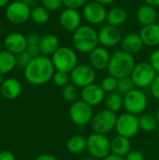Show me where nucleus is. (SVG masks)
<instances>
[{
	"label": "nucleus",
	"mask_w": 159,
	"mask_h": 160,
	"mask_svg": "<svg viewBox=\"0 0 159 160\" xmlns=\"http://www.w3.org/2000/svg\"><path fill=\"white\" fill-rule=\"evenodd\" d=\"M55 68L50 57L37 55L32 58L28 66L23 69L25 80L33 85H42L52 79Z\"/></svg>",
	"instance_id": "obj_1"
},
{
	"label": "nucleus",
	"mask_w": 159,
	"mask_h": 160,
	"mask_svg": "<svg viewBox=\"0 0 159 160\" xmlns=\"http://www.w3.org/2000/svg\"><path fill=\"white\" fill-rule=\"evenodd\" d=\"M72 44L77 52L89 54L99 45L97 31L92 25H81L73 32Z\"/></svg>",
	"instance_id": "obj_2"
},
{
	"label": "nucleus",
	"mask_w": 159,
	"mask_h": 160,
	"mask_svg": "<svg viewBox=\"0 0 159 160\" xmlns=\"http://www.w3.org/2000/svg\"><path fill=\"white\" fill-rule=\"evenodd\" d=\"M136 62L134 55L127 53L124 51H116L111 57L108 71L109 74L116 79H122L126 77H130Z\"/></svg>",
	"instance_id": "obj_3"
},
{
	"label": "nucleus",
	"mask_w": 159,
	"mask_h": 160,
	"mask_svg": "<svg viewBox=\"0 0 159 160\" xmlns=\"http://www.w3.org/2000/svg\"><path fill=\"white\" fill-rule=\"evenodd\" d=\"M55 70L70 73L78 65L76 52L66 46H61L51 57Z\"/></svg>",
	"instance_id": "obj_4"
},
{
	"label": "nucleus",
	"mask_w": 159,
	"mask_h": 160,
	"mask_svg": "<svg viewBox=\"0 0 159 160\" xmlns=\"http://www.w3.org/2000/svg\"><path fill=\"white\" fill-rule=\"evenodd\" d=\"M86 151L89 156L98 160L104 159L112 154L111 140L104 134L93 133L87 138Z\"/></svg>",
	"instance_id": "obj_5"
},
{
	"label": "nucleus",
	"mask_w": 159,
	"mask_h": 160,
	"mask_svg": "<svg viewBox=\"0 0 159 160\" xmlns=\"http://www.w3.org/2000/svg\"><path fill=\"white\" fill-rule=\"evenodd\" d=\"M117 117L118 116L114 112H112L108 109L101 110L94 114L90 123L91 128L95 133L106 135L115 128Z\"/></svg>",
	"instance_id": "obj_6"
},
{
	"label": "nucleus",
	"mask_w": 159,
	"mask_h": 160,
	"mask_svg": "<svg viewBox=\"0 0 159 160\" xmlns=\"http://www.w3.org/2000/svg\"><path fill=\"white\" fill-rule=\"evenodd\" d=\"M157 73L149 62H141L136 64L130 77L137 88L150 87Z\"/></svg>",
	"instance_id": "obj_7"
},
{
	"label": "nucleus",
	"mask_w": 159,
	"mask_h": 160,
	"mask_svg": "<svg viewBox=\"0 0 159 160\" xmlns=\"http://www.w3.org/2000/svg\"><path fill=\"white\" fill-rule=\"evenodd\" d=\"M147 104L146 95L138 88L124 96V108L128 113L141 115L146 110Z\"/></svg>",
	"instance_id": "obj_8"
},
{
	"label": "nucleus",
	"mask_w": 159,
	"mask_h": 160,
	"mask_svg": "<svg viewBox=\"0 0 159 160\" xmlns=\"http://www.w3.org/2000/svg\"><path fill=\"white\" fill-rule=\"evenodd\" d=\"M140 129L139 117L137 115L125 112L117 117L115 130L118 135L131 139L139 133Z\"/></svg>",
	"instance_id": "obj_9"
},
{
	"label": "nucleus",
	"mask_w": 159,
	"mask_h": 160,
	"mask_svg": "<svg viewBox=\"0 0 159 160\" xmlns=\"http://www.w3.org/2000/svg\"><path fill=\"white\" fill-rule=\"evenodd\" d=\"M5 15L7 20L13 24H22L30 19V6L21 0L13 1L6 7Z\"/></svg>",
	"instance_id": "obj_10"
},
{
	"label": "nucleus",
	"mask_w": 159,
	"mask_h": 160,
	"mask_svg": "<svg viewBox=\"0 0 159 160\" xmlns=\"http://www.w3.org/2000/svg\"><path fill=\"white\" fill-rule=\"evenodd\" d=\"M69 78L71 83H73L77 88H84L92 83H95L96 80V70L86 64H78L75 68L69 73Z\"/></svg>",
	"instance_id": "obj_11"
},
{
	"label": "nucleus",
	"mask_w": 159,
	"mask_h": 160,
	"mask_svg": "<svg viewBox=\"0 0 159 160\" xmlns=\"http://www.w3.org/2000/svg\"><path fill=\"white\" fill-rule=\"evenodd\" d=\"M68 114L72 123L80 127L91 123V120L94 116L92 106L82 99L76 100L75 102L71 103Z\"/></svg>",
	"instance_id": "obj_12"
},
{
	"label": "nucleus",
	"mask_w": 159,
	"mask_h": 160,
	"mask_svg": "<svg viewBox=\"0 0 159 160\" xmlns=\"http://www.w3.org/2000/svg\"><path fill=\"white\" fill-rule=\"evenodd\" d=\"M108 10L96 1L87 2L82 8V17L89 25H99L107 20Z\"/></svg>",
	"instance_id": "obj_13"
},
{
	"label": "nucleus",
	"mask_w": 159,
	"mask_h": 160,
	"mask_svg": "<svg viewBox=\"0 0 159 160\" xmlns=\"http://www.w3.org/2000/svg\"><path fill=\"white\" fill-rule=\"evenodd\" d=\"M98 41L99 44L106 48L114 47L122 41V33L120 29L116 26H112L110 24L102 26L98 32Z\"/></svg>",
	"instance_id": "obj_14"
},
{
	"label": "nucleus",
	"mask_w": 159,
	"mask_h": 160,
	"mask_svg": "<svg viewBox=\"0 0 159 160\" xmlns=\"http://www.w3.org/2000/svg\"><path fill=\"white\" fill-rule=\"evenodd\" d=\"M111 57L108 48L98 45L89 53V63L95 70H105L109 67Z\"/></svg>",
	"instance_id": "obj_15"
},
{
	"label": "nucleus",
	"mask_w": 159,
	"mask_h": 160,
	"mask_svg": "<svg viewBox=\"0 0 159 160\" xmlns=\"http://www.w3.org/2000/svg\"><path fill=\"white\" fill-rule=\"evenodd\" d=\"M82 22V15L78 9L66 8L59 16V23L61 27L67 32H75Z\"/></svg>",
	"instance_id": "obj_16"
},
{
	"label": "nucleus",
	"mask_w": 159,
	"mask_h": 160,
	"mask_svg": "<svg viewBox=\"0 0 159 160\" xmlns=\"http://www.w3.org/2000/svg\"><path fill=\"white\" fill-rule=\"evenodd\" d=\"M4 47L6 51L17 55L27 49L26 37L19 32H11L7 34L4 38Z\"/></svg>",
	"instance_id": "obj_17"
},
{
	"label": "nucleus",
	"mask_w": 159,
	"mask_h": 160,
	"mask_svg": "<svg viewBox=\"0 0 159 160\" xmlns=\"http://www.w3.org/2000/svg\"><path fill=\"white\" fill-rule=\"evenodd\" d=\"M106 97L105 91L102 89L100 84L92 83L82 89L81 98L82 100L89 104L90 106H97L102 102H104Z\"/></svg>",
	"instance_id": "obj_18"
},
{
	"label": "nucleus",
	"mask_w": 159,
	"mask_h": 160,
	"mask_svg": "<svg viewBox=\"0 0 159 160\" xmlns=\"http://www.w3.org/2000/svg\"><path fill=\"white\" fill-rule=\"evenodd\" d=\"M144 46L143 41L140 36V33H129L123 37L121 41L122 51L130 53L132 55L138 53L142 51Z\"/></svg>",
	"instance_id": "obj_19"
},
{
	"label": "nucleus",
	"mask_w": 159,
	"mask_h": 160,
	"mask_svg": "<svg viewBox=\"0 0 159 160\" xmlns=\"http://www.w3.org/2000/svg\"><path fill=\"white\" fill-rule=\"evenodd\" d=\"M60 48V43L58 38L53 34H46L41 37L38 49L41 55L52 57V54Z\"/></svg>",
	"instance_id": "obj_20"
},
{
	"label": "nucleus",
	"mask_w": 159,
	"mask_h": 160,
	"mask_svg": "<svg viewBox=\"0 0 159 160\" xmlns=\"http://www.w3.org/2000/svg\"><path fill=\"white\" fill-rule=\"evenodd\" d=\"M0 93L3 98L8 100L17 98L22 93V84L15 78L5 79L0 86Z\"/></svg>",
	"instance_id": "obj_21"
},
{
	"label": "nucleus",
	"mask_w": 159,
	"mask_h": 160,
	"mask_svg": "<svg viewBox=\"0 0 159 160\" xmlns=\"http://www.w3.org/2000/svg\"><path fill=\"white\" fill-rule=\"evenodd\" d=\"M140 36L143 44L148 47H157L159 45V24L157 22L144 25L140 31Z\"/></svg>",
	"instance_id": "obj_22"
},
{
	"label": "nucleus",
	"mask_w": 159,
	"mask_h": 160,
	"mask_svg": "<svg viewBox=\"0 0 159 160\" xmlns=\"http://www.w3.org/2000/svg\"><path fill=\"white\" fill-rule=\"evenodd\" d=\"M112 154L125 158L131 151V143L129 139L121 135H116L111 140Z\"/></svg>",
	"instance_id": "obj_23"
},
{
	"label": "nucleus",
	"mask_w": 159,
	"mask_h": 160,
	"mask_svg": "<svg viewBox=\"0 0 159 160\" xmlns=\"http://www.w3.org/2000/svg\"><path fill=\"white\" fill-rule=\"evenodd\" d=\"M137 19L138 22L142 25H149L152 23H156L157 20V13L156 8L150 5H142L137 10Z\"/></svg>",
	"instance_id": "obj_24"
},
{
	"label": "nucleus",
	"mask_w": 159,
	"mask_h": 160,
	"mask_svg": "<svg viewBox=\"0 0 159 160\" xmlns=\"http://www.w3.org/2000/svg\"><path fill=\"white\" fill-rule=\"evenodd\" d=\"M87 139L80 134L72 135L67 142V149L72 155H81L86 151Z\"/></svg>",
	"instance_id": "obj_25"
},
{
	"label": "nucleus",
	"mask_w": 159,
	"mask_h": 160,
	"mask_svg": "<svg viewBox=\"0 0 159 160\" xmlns=\"http://www.w3.org/2000/svg\"><path fill=\"white\" fill-rule=\"evenodd\" d=\"M127 18V11L122 8L115 7V8H111L108 11L106 22L110 25L119 27V26L123 25L126 22Z\"/></svg>",
	"instance_id": "obj_26"
},
{
	"label": "nucleus",
	"mask_w": 159,
	"mask_h": 160,
	"mask_svg": "<svg viewBox=\"0 0 159 160\" xmlns=\"http://www.w3.org/2000/svg\"><path fill=\"white\" fill-rule=\"evenodd\" d=\"M16 67V55L8 51L0 52V73L2 75L11 72Z\"/></svg>",
	"instance_id": "obj_27"
},
{
	"label": "nucleus",
	"mask_w": 159,
	"mask_h": 160,
	"mask_svg": "<svg viewBox=\"0 0 159 160\" xmlns=\"http://www.w3.org/2000/svg\"><path fill=\"white\" fill-rule=\"evenodd\" d=\"M104 103L106 106V109L117 112L124 107V96H122L117 91L108 93L105 97Z\"/></svg>",
	"instance_id": "obj_28"
},
{
	"label": "nucleus",
	"mask_w": 159,
	"mask_h": 160,
	"mask_svg": "<svg viewBox=\"0 0 159 160\" xmlns=\"http://www.w3.org/2000/svg\"><path fill=\"white\" fill-rule=\"evenodd\" d=\"M140 128L144 132H153L157 128L158 122L156 115L151 113H142L139 117Z\"/></svg>",
	"instance_id": "obj_29"
},
{
	"label": "nucleus",
	"mask_w": 159,
	"mask_h": 160,
	"mask_svg": "<svg viewBox=\"0 0 159 160\" xmlns=\"http://www.w3.org/2000/svg\"><path fill=\"white\" fill-rule=\"evenodd\" d=\"M30 19L37 24H45L50 20V11L42 6H37L31 9Z\"/></svg>",
	"instance_id": "obj_30"
},
{
	"label": "nucleus",
	"mask_w": 159,
	"mask_h": 160,
	"mask_svg": "<svg viewBox=\"0 0 159 160\" xmlns=\"http://www.w3.org/2000/svg\"><path fill=\"white\" fill-rule=\"evenodd\" d=\"M136 88L137 87L133 80L131 79V77H126V78H122L118 80L116 91L120 93L122 96H126L127 94H128L129 92H131L132 90Z\"/></svg>",
	"instance_id": "obj_31"
},
{
	"label": "nucleus",
	"mask_w": 159,
	"mask_h": 160,
	"mask_svg": "<svg viewBox=\"0 0 159 160\" xmlns=\"http://www.w3.org/2000/svg\"><path fill=\"white\" fill-rule=\"evenodd\" d=\"M62 97L67 102H75L78 98L77 87L73 83L68 82L66 86L62 88Z\"/></svg>",
	"instance_id": "obj_32"
},
{
	"label": "nucleus",
	"mask_w": 159,
	"mask_h": 160,
	"mask_svg": "<svg viewBox=\"0 0 159 160\" xmlns=\"http://www.w3.org/2000/svg\"><path fill=\"white\" fill-rule=\"evenodd\" d=\"M117 82H118V79L114 78L112 75H109V76L102 79V81L100 82V86L105 91V93L108 94V93H112V92L116 91Z\"/></svg>",
	"instance_id": "obj_33"
},
{
	"label": "nucleus",
	"mask_w": 159,
	"mask_h": 160,
	"mask_svg": "<svg viewBox=\"0 0 159 160\" xmlns=\"http://www.w3.org/2000/svg\"><path fill=\"white\" fill-rule=\"evenodd\" d=\"M52 80V82H53V83H54L55 86L63 88V87L66 86V85L69 82V81H70L69 73L64 72V71L55 70V72H54V74H53Z\"/></svg>",
	"instance_id": "obj_34"
},
{
	"label": "nucleus",
	"mask_w": 159,
	"mask_h": 160,
	"mask_svg": "<svg viewBox=\"0 0 159 160\" xmlns=\"http://www.w3.org/2000/svg\"><path fill=\"white\" fill-rule=\"evenodd\" d=\"M31 60H32L31 55L26 51H24L16 55V67H19L24 69L28 66V64L31 62Z\"/></svg>",
	"instance_id": "obj_35"
},
{
	"label": "nucleus",
	"mask_w": 159,
	"mask_h": 160,
	"mask_svg": "<svg viewBox=\"0 0 159 160\" xmlns=\"http://www.w3.org/2000/svg\"><path fill=\"white\" fill-rule=\"evenodd\" d=\"M41 6L49 11H56L60 9L64 4L63 0H41Z\"/></svg>",
	"instance_id": "obj_36"
},
{
	"label": "nucleus",
	"mask_w": 159,
	"mask_h": 160,
	"mask_svg": "<svg viewBox=\"0 0 159 160\" xmlns=\"http://www.w3.org/2000/svg\"><path fill=\"white\" fill-rule=\"evenodd\" d=\"M87 1L88 0H63V4L65 8L79 9L81 8H83Z\"/></svg>",
	"instance_id": "obj_37"
},
{
	"label": "nucleus",
	"mask_w": 159,
	"mask_h": 160,
	"mask_svg": "<svg viewBox=\"0 0 159 160\" xmlns=\"http://www.w3.org/2000/svg\"><path fill=\"white\" fill-rule=\"evenodd\" d=\"M149 63L154 68V69L156 70V72L157 74H159V49L155 50L151 53L150 59H149Z\"/></svg>",
	"instance_id": "obj_38"
},
{
	"label": "nucleus",
	"mask_w": 159,
	"mask_h": 160,
	"mask_svg": "<svg viewBox=\"0 0 159 160\" xmlns=\"http://www.w3.org/2000/svg\"><path fill=\"white\" fill-rule=\"evenodd\" d=\"M150 90H151L152 96L156 99L159 100V74L157 75V77L155 78L154 82L150 85Z\"/></svg>",
	"instance_id": "obj_39"
},
{
	"label": "nucleus",
	"mask_w": 159,
	"mask_h": 160,
	"mask_svg": "<svg viewBox=\"0 0 159 160\" xmlns=\"http://www.w3.org/2000/svg\"><path fill=\"white\" fill-rule=\"evenodd\" d=\"M125 160H144V156L139 150H131L125 157Z\"/></svg>",
	"instance_id": "obj_40"
},
{
	"label": "nucleus",
	"mask_w": 159,
	"mask_h": 160,
	"mask_svg": "<svg viewBox=\"0 0 159 160\" xmlns=\"http://www.w3.org/2000/svg\"><path fill=\"white\" fill-rule=\"evenodd\" d=\"M40 38L41 37L37 34V33H30L27 37H26V39H27V45H36V46H38L39 44V41H40Z\"/></svg>",
	"instance_id": "obj_41"
},
{
	"label": "nucleus",
	"mask_w": 159,
	"mask_h": 160,
	"mask_svg": "<svg viewBox=\"0 0 159 160\" xmlns=\"http://www.w3.org/2000/svg\"><path fill=\"white\" fill-rule=\"evenodd\" d=\"M26 52L31 55L32 58L39 55V49H38V46H36V45H29L27 46V49H26Z\"/></svg>",
	"instance_id": "obj_42"
},
{
	"label": "nucleus",
	"mask_w": 159,
	"mask_h": 160,
	"mask_svg": "<svg viewBox=\"0 0 159 160\" xmlns=\"http://www.w3.org/2000/svg\"><path fill=\"white\" fill-rule=\"evenodd\" d=\"M0 160H15V157L10 151H2L0 152Z\"/></svg>",
	"instance_id": "obj_43"
},
{
	"label": "nucleus",
	"mask_w": 159,
	"mask_h": 160,
	"mask_svg": "<svg viewBox=\"0 0 159 160\" xmlns=\"http://www.w3.org/2000/svg\"><path fill=\"white\" fill-rule=\"evenodd\" d=\"M36 160H58L55 157L49 155V154H42L40 156L37 157V158Z\"/></svg>",
	"instance_id": "obj_44"
},
{
	"label": "nucleus",
	"mask_w": 159,
	"mask_h": 160,
	"mask_svg": "<svg viewBox=\"0 0 159 160\" xmlns=\"http://www.w3.org/2000/svg\"><path fill=\"white\" fill-rule=\"evenodd\" d=\"M102 160H125V158H122V157H119V156H115L113 154H111V155H109L108 157H106L104 159Z\"/></svg>",
	"instance_id": "obj_45"
},
{
	"label": "nucleus",
	"mask_w": 159,
	"mask_h": 160,
	"mask_svg": "<svg viewBox=\"0 0 159 160\" xmlns=\"http://www.w3.org/2000/svg\"><path fill=\"white\" fill-rule=\"evenodd\" d=\"M145 4L150 5L154 8H157L159 7V0H144Z\"/></svg>",
	"instance_id": "obj_46"
},
{
	"label": "nucleus",
	"mask_w": 159,
	"mask_h": 160,
	"mask_svg": "<svg viewBox=\"0 0 159 160\" xmlns=\"http://www.w3.org/2000/svg\"><path fill=\"white\" fill-rule=\"evenodd\" d=\"M93 1H96L101 5H104V6H107V5H110L112 3H113L115 0H93Z\"/></svg>",
	"instance_id": "obj_47"
},
{
	"label": "nucleus",
	"mask_w": 159,
	"mask_h": 160,
	"mask_svg": "<svg viewBox=\"0 0 159 160\" xmlns=\"http://www.w3.org/2000/svg\"><path fill=\"white\" fill-rule=\"evenodd\" d=\"M8 1L9 0H0V8L7 7L8 5Z\"/></svg>",
	"instance_id": "obj_48"
},
{
	"label": "nucleus",
	"mask_w": 159,
	"mask_h": 160,
	"mask_svg": "<svg viewBox=\"0 0 159 160\" xmlns=\"http://www.w3.org/2000/svg\"><path fill=\"white\" fill-rule=\"evenodd\" d=\"M21 1H22L23 3L27 4L28 6H30V5L33 4V2H34V0H21Z\"/></svg>",
	"instance_id": "obj_49"
},
{
	"label": "nucleus",
	"mask_w": 159,
	"mask_h": 160,
	"mask_svg": "<svg viewBox=\"0 0 159 160\" xmlns=\"http://www.w3.org/2000/svg\"><path fill=\"white\" fill-rule=\"evenodd\" d=\"M81 160H98L97 159V158H93V157H91V156H89V157H86V158H83Z\"/></svg>",
	"instance_id": "obj_50"
},
{
	"label": "nucleus",
	"mask_w": 159,
	"mask_h": 160,
	"mask_svg": "<svg viewBox=\"0 0 159 160\" xmlns=\"http://www.w3.org/2000/svg\"><path fill=\"white\" fill-rule=\"evenodd\" d=\"M3 76H4V75H2V74L0 73V86L2 85V83H3V82H4V80H5Z\"/></svg>",
	"instance_id": "obj_51"
},
{
	"label": "nucleus",
	"mask_w": 159,
	"mask_h": 160,
	"mask_svg": "<svg viewBox=\"0 0 159 160\" xmlns=\"http://www.w3.org/2000/svg\"><path fill=\"white\" fill-rule=\"evenodd\" d=\"M156 117H157V122H158L159 125V109L157 111V112H156Z\"/></svg>",
	"instance_id": "obj_52"
},
{
	"label": "nucleus",
	"mask_w": 159,
	"mask_h": 160,
	"mask_svg": "<svg viewBox=\"0 0 159 160\" xmlns=\"http://www.w3.org/2000/svg\"><path fill=\"white\" fill-rule=\"evenodd\" d=\"M125 1H128V2H132V1H135V0H125Z\"/></svg>",
	"instance_id": "obj_53"
},
{
	"label": "nucleus",
	"mask_w": 159,
	"mask_h": 160,
	"mask_svg": "<svg viewBox=\"0 0 159 160\" xmlns=\"http://www.w3.org/2000/svg\"><path fill=\"white\" fill-rule=\"evenodd\" d=\"M0 52H1V47H0Z\"/></svg>",
	"instance_id": "obj_54"
}]
</instances>
